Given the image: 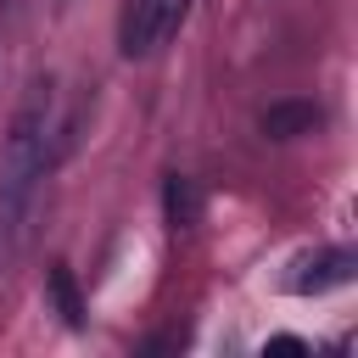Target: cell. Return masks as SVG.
Here are the masks:
<instances>
[{
	"label": "cell",
	"instance_id": "obj_8",
	"mask_svg": "<svg viewBox=\"0 0 358 358\" xmlns=\"http://www.w3.org/2000/svg\"><path fill=\"white\" fill-rule=\"evenodd\" d=\"M50 6H67V0H50Z\"/></svg>",
	"mask_w": 358,
	"mask_h": 358
},
{
	"label": "cell",
	"instance_id": "obj_2",
	"mask_svg": "<svg viewBox=\"0 0 358 358\" xmlns=\"http://www.w3.org/2000/svg\"><path fill=\"white\" fill-rule=\"evenodd\" d=\"M190 17V0H123V17H117V50L129 62L162 50Z\"/></svg>",
	"mask_w": 358,
	"mask_h": 358
},
{
	"label": "cell",
	"instance_id": "obj_7",
	"mask_svg": "<svg viewBox=\"0 0 358 358\" xmlns=\"http://www.w3.org/2000/svg\"><path fill=\"white\" fill-rule=\"evenodd\" d=\"M268 352H308V347H302L296 336H274V341H268Z\"/></svg>",
	"mask_w": 358,
	"mask_h": 358
},
{
	"label": "cell",
	"instance_id": "obj_6",
	"mask_svg": "<svg viewBox=\"0 0 358 358\" xmlns=\"http://www.w3.org/2000/svg\"><path fill=\"white\" fill-rule=\"evenodd\" d=\"M50 296H56V308H62V319L67 324H84V302H78V291H73V274L56 263L50 268Z\"/></svg>",
	"mask_w": 358,
	"mask_h": 358
},
{
	"label": "cell",
	"instance_id": "obj_5",
	"mask_svg": "<svg viewBox=\"0 0 358 358\" xmlns=\"http://www.w3.org/2000/svg\"><path fill=\"white\" fill-rule=\"evenodd\" d=\"M162 213H168V229H196L201 224V190H196V179L168 173L162 179Z\"/></svg>",
	"mask_w": 358,
	"mask_h": 358
},
{
	"label": "cell",
	"instance_id": "obj_1",
	"mask_svg": "<svg viewBox=\"0 0 358 358\" xmlns=\"http://www.w3.org/2000/svg\"><path fill=\"white\" fill-rule=\"evenodd\" d=\"M50 134H56V84L34 78L28 95L11 112L6 145H0V268L22 252L28 224H34V201H39V179L50 168Z\"/></svg>",
	"mask_w": 358,
	"mask_h": 358
},
{
	"label": "cell",
	"instance_id": "obj_4",
	"mask_svg": "<svg viewBox=\"0 0 358 358\" xmlns=\"http://www.w3.org/2000/svg\"><path fill=\"white\" fill-rule=\"evenodd\" d=\"M324 123V112L313 106V101H274V106H263V117H257V129L268 134V140H296V134H313Z\"/></svg>",
	"mask_w": 358,
	"mask_h": 358
},
{
	"label": "cell",
	"instance_id": "obj_3",
	"mask_svg": "<svg viewBox=\"0 0 358 358\" xmlns=\"http://www.w3.org/2000/svg\"><path fill=\"white\" fill-rule=\"evenodd\" d=\"M352 280V252H341V246H324V252H308L302 263H296V274H291V291H330V285H347Z\"/></svg>",
	"mask_w": 358,
	"mask_h": 358
}]
</instances>
